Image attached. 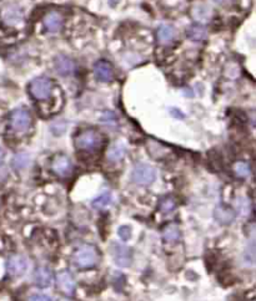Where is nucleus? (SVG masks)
Segmentation results:
<instances>
[{
	"mask_svg": "<svg viewBox=\"0 0 256 301\" xmlns=\"http://www.w3.org/2000/svg\"><path fill=\"white\" fill-rule=\"evenodd\" d=\"M27 259L23 255H13L7 261V270L12 276H21L27 270Z\"/></svg>",
	"mask_w": 256,
	"mask_h": 301,
	"instance_id": "nucleus-6",
	"label": "nucleus"
},
{
	"mask_svg": "<svg viewBox=\"0 0 256 301\" xmlns=\"http://www.w3.org/2000/svg\"><path fill=\"white\" fill-rule=\"evenodd\" d=\"M74 263L81 269H90L98 263V250L93 245H81L74 254Z\"/></svg>",
	"mask_w": 256,
	"mask_h": 301,
	"instance_id": "nucleus-3",
	"label": "nucleus"
},
{
	"mask_svg": "<svg viewBox=\"0 0 256 301\" xmlns=\"http://www.w3.org/2000/svg\"><path fill=\"white\" fill-rule=\"evenodd\" d=\"M53 283V272L48 266H39L35 270L34 284L38 288H49Z\"/></svg>",
	"mask_w": 256,
	"mask_h": 301,
	"instance_id": "nucleus-10",
	"label": "nucleus"
},
{
	"mask_svg": "<svg viewBox=\"0 0 256 301\" xmlns=\"http://www.w3.org/2000/svg\"><path fill=\"white\" fill-rule=\"evenodd\" d=\"M26 163H27V157L25 156V154H18V156L14 157L13 165L15 168H18V170L25 167Z\"/></svg>",
	"mask_w": 256,
	"mask_h": 301,
	"instance_id": "nucleus-20",
	"label": "nucleus"
},
{
	"mask_svg": "<svg viewBox=\"0 0 256 301\" xmlns=\"http://www.w3.org/2000/svg\"><path fill=\"white\" fill-rule=\"evenodd\" d=\"M125 147L122 143H115L108 151V159L111 162H119L125 156Z\"/></svg>",
	"mask_w": 256,
	"mask_h": 301,
	"instance_id": "nucleus-16",
	"label": "nucleus"
},
{
	"mask_svg": "<svg viewBox=\"0 0 256 301\" xmlns=\"http://www.w3.org/2000/svg\"><path fill=\"white\" fill-rule=\"evenodd\" d=\"M53 81L48 77H37L29 85V92L37 101H45L53 93Z\"/></svg>",
	"mask_w": 256,
	"mask_h": 301,
	"instance_id": "nucleus-2",
	"label": "nucleus"
},
{
	"mask_svg": "<svg viewBox=\"0 0 256 301\" xmlns=\"http://www.w3.org/2000/svg\"><path fill=\"white\" fill-rule=\"evenodd\" d=\"M10 126L16 132H25L32 123V116L25 109H16L10 113Z\"/></svg>",
	"mask_w": 256,
	"mask_h": 301,
	"instance_id": "nucleus-5",
	"label": "nucleus"
},
{
	"mask_svg": "<svg viewBox=\"0 0 256 301\" xmlns=\"http://www.w3.org/2000/svg\"><path fill=\"white\" fill-rule=\"evenodd\" d=\"M162 237H164L165 242H167V243L178 242V240L180 239V229H179V226L175 224L167 225L166 228L164 229Z\"/></svg>",
	"mask_w": 256,
	"mask_h": 301,
	"instance_id": "nucleus-18",
	"label": "nucleus"
},
{
	"mask_svg": "<svg viewBox=\"0 0 256 301\" xmlns=\"http://www.w3.org/2000/svg\"><path fill=\"white\" fill-rule=\"evenodd\" d=\"M29 301H53L49 296H46V295H33L32 297H30Z\"/></svg>",
	"mask_w": 256,
	"mask_h": 301,
	"instance_id": "nucleus-23",
	"label": "nucleus"
},
{
	"mask_svg": "<svg viewBox=\"0 0 256 301\" xmlns=\"http://www.w3.org/2000/svg\"><path fill=\"white\" fill-rule=\"evenodd\" d=\"M156 172L151 165L149 164H137L135 165L133 173H131V178L136 184L140 186H149L155 181Z\"/></svg>",
	"mask_w": 256,
	"mask_h": 301,
	"instance_id": "nucleus-4",
	"label": "nucleus"
},
{
	"mask_svg": "<svg viewBox=\"0 0 256 301\" xmlns=\"http://www.w3.org/2000/svg\"><path fill=\"white\" fill-rule=\"evenodd\" d=\"M186 35H188L190 40L202 41L208 37V30L202 24H192L188 29V31H186Z\"/></svg>",
	"mask_w": 256,
	"mask_h": 301,
	"instance_id": "nucleus-15",
	"label": "nucleus"
},
{
	"mask_svg": "<svg viewBox=\"0 0 256 301\" xmlns=\"http://www.w3.org/2000/svg\"><path fill=\"white\" fill-rule=\"evenodd\" d=\"M156 38H158L159 44L161 45H167L175 39V30L174 27L170 25H161L159 26L156 31Z\"/></svg>",
	"mask_w": 256,
	"mask_h": 301,
	"instance_id": "nucleus-14",
	"label": "nucleus"
},
{
	"mask_svg": "<svg viewBox=\"0 0 256 301\" xmlns=\"http://www.w3.org/2000/svg\"><path fill=\"white\" fill-rule=\"evenodd\" d=\"M56 284L60 291L65 295H73L75 291V281L73 276L69 274L68 272L59 273L56 276Z\"/></svg>",
	"mask_w": 256,
	"mask_h": 301,
	"instance_id": "nucleus-11",
	"label": "nucleus"
},
{
	"mask_svg": "<svg viewBox=\"0 0 256 301\" xmlns=\"http://www.w3.org/2000/svg\"><path fill=\"white\" fill-rule=\"evenodd\" d=\"M174 207H175L174 200L170 199V198H166V199H165L161 203V211L166 212V213H167V212L173 211V209H174Z\"/></svg>",
	"mask_w": 256,
	"mask_h": 301,
	"instance_id": "nucleus-22",
	"label": "nucleus"
},
{
	"mask_svg": "<svg viewBox=\"0 0 256 301\" xmlns=\"http://www.w3.org/2000/svg\"><path fill=\"white\" fill-rule=\"evenodd\" d=\"M104 145V137L99 131L93 128L82 129L75 137L76 150L85 153H95L101 150Z\"/></svg>",
	"mask_w": 256,
	"mask_h": 301,
	"instance_id": "nucleus-1",
	"label": "nucleus"
},
{
	"mask_svg": "<svg viewBox=\"0 0 256 301\" xmlns=\"http://www.w3.org/2000/svg\"><path fill=\"white\" fill-rule=\"evenodd\" d=\"M64 24V18L58 12H49L44 18V25L49 32H58L62 30Z\"/></svg>",
	"mask_w": 256,
	"mask_h": 301,
	"instance_id": "nucleus-12",
	"label": "nucleus"
},
{
	"mask_svg": "<svg viewBox=\"0 0 256 301\" xmlns=\"http://www.w3.org/2000/svg\"><path fill=\"white\" fill-rule=\"evenodd\" d=\"M51 170H53L55 175L60 177H68L71 175L73 164H71V161L67 156H64V154H59V156H55L53 158V162H51Z\"/></svg>",
	"mask_w": 256,
	"mask_h": 301,
	"instance_id": "nucleus-7",
	"label": "nucleus"
},
{
	"mask_svg": "<svg viewBox=\"0 0 256 301\" xmlns=\"http://www.w3.org/2000/svg\"><path fill=\"white\" fill-rule=\"evenodd\" d=\"M114 259H115V263L119 265V266L122 267L130 266L131 261H133V253H131L130 248L125 247V245L115 244Z\"/></svg>",
	"mask_w": 256,
	"mask_h": 301,
	"instance_id": "nucleus-8",
	"label": "nucleus"
},
{
	"mask_svg": "<svg viewBox=\"0 0 256 301\" xmlns=\"http://www.w3.org/2000/svg\"><path fill=\"white\" fill-rule=\"evenodd\" d=\"M94 74L96 79L101 82H110L114 77V70L110 62L105 60H99L94 65Z\"/></svg>",
	"mask_w": 256,
	"mask_h": 301,
	"instance_id": "nucleus-9",
	"label": "nucleus"
},
{
	"mask_svg": "<svg viewBox=\"0 0 256 301\" xmlns=\"http://www.w3.org/2000/svg\"><path fill=\"white\" fill-rule=\"evenodd\" d=\"M216 2H222V0H216Z\"/></svg>",
	"mask_w": 256,
	"mask_h": 301,
	"instance_id": "nucleus-25",
	"label": "nucleus"
},
{
	"mask_svg": "<svg viewBox=\"0 0 256 301\" xmlns=\"http://www.w3.org/2000/svg\"><path fill=\"white\" fill-rule=\"evenodd\" d=\"M234 170H235V172L240 177H247L250 175V167L245 162H238L235 164V167H234Z\"/></svg>",
	"mask_w": 256,
	"mask_h": 301,
	"instance_id": "nucleus-19",
	"label": "nucleus"
},
{
	"mask_svg": "<svg viewBox=\"0 0 256 301\" xmlns=\"http://www.w3.org/2000/svg\"><path fill=\"white\" fill-rule=\"evenodd\" d=\"M3 157H4V153H3V150L0 148V163H2V161H3Z\"/></svg>",
	"mask_w": 256,
	"mask_h": 301,
	"instance_id": "nucleus-24",
	"label": "nucleus"
},
{
	"mask_svg": "<svg viewBox=\"0 0 256 301\" xmlns=\"http://www.w3.org/2000/svg\"><path fill=\"white\" fill-rule=\"evenodd\" d=\"M111 202H112L111 193H110V192H103L100 195H98V197H96L95 199L93 200V207H94L95 209H99V211H101V209L108 208L110 204H111Z\"/></svg>",
	"mask_w": 256,
	"mask_h": 301,
	"instance_id": "nucleus-17",
	"label": "nucleus"
},
{
	"mask_svg": "<svg viewBox=\"0 0 256 301\" xmlns=\"http://www.w3.org/2000/svg\"><path fill=\"white\" fill-rule=\"evenodd\" d=\"M119 237L124 240V242H126L128 239H130V237H131L130 226H126V225L120 226V228H119Z\"/></svg>",
	"mask_w": 256,
	"mask_h": 301,
	"instance_id": "nucleus-21",
	"label": "nucleus"
},
{
	"mask_svg": "<svg viewBox=\"0 0 256 301\" xmlns=\"http://www.w3.org/2000/svg\"><path fill=\"white\" fill-rule=\"evenodd\" d=\"M55 69L58 73L63 76H69L75 71V63L71 59H69L68 56H58L55 59Z\"/></svg>",
	"mask_w": 256,
	"mask_h": 301,
	"instance_id": "nucleus-13",
	"label": "nucleus"
}]
</instances>
